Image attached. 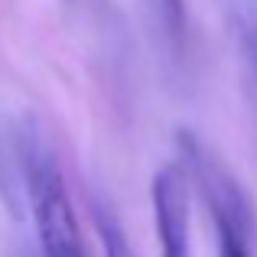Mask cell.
<instances>
[{
  "instance_id": "cell-1",
  "label": "cell",
  "mask_w": 257,
  "mask_h": 257,
  "mask_svg": "<svg viewBox=\"0 0 257 257\" xmlns=\"http://www.w3.org/2000/svg\"><path fill=\"white\" fill-rule=\"evenodd\" d=\"M20 157H23L26 199H30L43 257H88L75 221V208L65 189V176L46 140L36 134V127L20 137Z\"/></svg>"
},
{
  "instance_id": "cell-2",
  "label": "cell",
  "mask_w": 257,
  "mask_h": 257,
  "mask_svg": "<svg viewBox=\"0 0 257 257\" xmlns=\"http://www.w3.org/2000/svg\"><path fill=\"white\" fill-rule=\"evenodd\" d=\"M182 157L189 170L199 176L208 215L215 221V257H251V202L244 189L231 179V173L192 137H179Z\"/></svg>"
},
{
  "instance_id": "cell-3",
  "label": "cell",
  "mask_w": 257,
  "mask_h": 257,
  "mask_svg": "<svg viewBox=\"0 0 257 257\" xmlns=\"http://www.w3.org/2000/svg\"><path fill=\"white\" fill-rule=\"evenodd\" d=\"M153 215H157L160 257L189 254V170L170 163L153 179Z\"/></svg>"
},
{
  "instance_id": "cell-4",
  "label": "cell",
  "mask_w": 257,
  "mask_h": 257,
  "mask_svg": "<svg viewBox=\"0 0 257 257\" xmlns=\"http://www.w3.org/2000/svg\"><path fill=\"white\" fill-rule=\"evenodd\" d=\"M91 221H94V231H98L104 257H137L134 247H131V241H127L124 225H120L117 215H114V208L107 205L104 199H94V195H91Z\"/></svg>"
},
{
  "instance_id": "cell-5",
  "label": "cell",
  "mask_w": 257,
  "mask_h": 257,
  "mask_svg": "<svg viewBox=\"0 0 257 257\" xmlns=\"http://www.w3.org/2000/svg\"><path fill=\"white\" fill-rule=\"evenodd\" d=\"M228 13H231V23H234V33H238L241 49H244V59L251 65V75L257 78V4L254 0H231Z\"/></svg>"
},
{
  "instance_id": "cell-6",
  "label": "cell",
  "mask_w": 257,
  "mask_h": 257,
  "mask_svg": "<svg viewBox=\"0 0 257 257\" xmlns=\"http://www.w3.org/2000/svg\"><path fill=\"white\" fill-rule=\"evenodd\" d=\"M160 7H163L166 26L176 36H182V30H186V7H182V0H160Z\"/></svg>"
}]
</instances>
